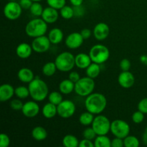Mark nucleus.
Instances as JSON below:
<instances>
[{
	"label": "nucleus",
	"mask_w": 147,
	"mask_h": 147,
	"mask_svg": "<svg viewBox=\"0 0 147 147\" xmlns=\"http://www.w3.org/2000/svg\"><path fill=\"white\" fill-rule=\"evenodd\" d=\"M107 99L100 93H93L86 97L85 107L86 111L94 115L100 114L106 109Z\"/></svg>",
	"instance_id": "nucleus-1"
},
{
	"label": "nucleus",
	"mask_w": 147,
	"mask_h": 147,
	"mask_svg": "<svg viewBox=\"0 0 147 147\" xmlns=\"http://www.w3.org/2000/svg\"><path fill=\"white\" fill-rule=\"evenodd\" d=\"M30 97L37 102L43 101L49 95L47 83L39 78H35L28 85Z\"/></svg>",
	"instance_id": "nucleus-2"
},
{
	"label": "nucleus",
	"mask_w": 147,
	"mask_h": 147,
	"mask_svg": "<svg viewBox=\"0 0 147 147\" xmlns=\"http://www.w3.org/2000/svg\"><path fill=\"white\" fill-rule=\"evenodd\" d=\"M47 31V23L42 18H34L30 20L25 26V33L30 37H40L45 34Z\"/></svg>",
	"instance_id": "nucleus-3"
},
{
	"label": "nucleus",
	"mask_w": 147,
	"mask_h": 147,
	"mask_svg": "<svg viewBox=\"0 0 147 147\" xmlns=\"http://www.w3.org/2000/svg\"><path fill=\"white\" fill-rule=\"evenodd\" d=\"M75 57L70 52H63L59 54L55 60L57 68L59 71L70 72L76 65Z\"/></svg>",
	"instance_id": "nucleus-4"
},
{
	"label": "nucleus",
	"mask_w": 147,
	"mask_h": 147,
	"mask_svg": "<svg viewBox=\"0 0 147 147\" xmlns=\"http://www.w3.org/2000/svg\"><path fill=\"white\" fill-rule=\"evenodd\" d=\"M95 86L94 79L88 76L80 78V80L75 83V92L81 97H87L93 93Z\"/></svg>",
	"instance_id": "nucleus-5"
},
{
	"label": "nucleus",
	"mask_w": 147,
	"mask_h": 147,
	"mask_svg": "<svg viewBox=\"0 0 147 147\" xmlns=\"http://www.w3.org/2000/svg\"><path fill=\"white\" fill-rule=\"evenodd\" d=\"M89 55L93 63L103 64L106 63L110 57V51L106 46L103 45H95L90 48Z\"/></svg>",
	"instance_id": "nucleus-6"
},
{
	"label": "nucleus",
	"mask_w": 147,
	"mask_h": 147,
	"mask_svg": "<svg viewBox=\"0 0 147 147\" xmlns=\"http://www.w3.org/2000/svg\"><path fill=\"white\" fill-rule=\"evenodd\" d=\"M111 122L106 116L98 114L94 118L92 128L94 129L97 135H107L111 131Z\"/></svg>",
	"instance_id": "nucleus-7"
},
{
	"label": "nucleus",
	"mask_w": 147,
	"mask_h": 147,
	"mask_svg": "<svg viewBox=\"0 0 147 147\" xmlns=\"http://www.w3.org/2000/svg\"><path fill=\"white\" fill-rule=\"evenodd\" d=\"M131 128L129 123L123 120L116 119L111 124V132L115 137L124 139L129 136Z\"/></svg>",
	"instance_id": "nucleus-8"
},
{
	"label": "nucleus",
	"mask_w": 147,
	"mask_h": 147,
	"mask_svg": "<svg viewBox=\"0 0 147 147\" xmlns=\"http://www.w3.org/2000/svg\"><path fill=\"white\" fill-rule=\"evenodd\" d=\"M22 9L20 3L16 1H9L4 7V15L9 20H16L21 16Z\"/></svg>",
	"instance_id": "nucleus-9"
},
{
	"label": "nucleus",
	"mask_w": 147,
	"mask_h": 147,
	"mask_svg": "<svg viewBox=\"0 0 147 147\" xmlns=\"http://www.w3.org/2000/svg\"><path fill=\"white\" fill-rule=\"evenodd\" d=\"M76 104L70 100H63L57 106V114L63 119H69L76 113Z\"/></svg>",
	"instance_id": "nucleus-10"
},
{
	"label": "nucleus",
	"mask_w": 147,
	"mask_h": 147,
	"mask_svg": "<svg viewBox=\"0 0 147 147\" xmlns=\"http://www.w3.org/2000/svg\"><path fill=\"white\" fill-rule=\"evenodd\" d=\"M31 45L33 51H34L35 53H44L48 51L50 45H51V42H50L48 37L42 35L34 38V40L32 42Z\"/></svg>",
	"instance_id": "nucleus-11"
},
{
	"label": "nucleus",
	"mask_w": 147,
	"mask_h": 147,
	"mask_svg": "<svg viewBox=\"0 0 147 147\" xmlns=\"http://www.w3.org/2000/svg\"><path fill=\"white\" fill-rule=\"evenodd\" d=\"M84 40L80 32H76L70 33L67 36L65 40V44L67 48L74 50V49L79 48L83 45Z\"/></svg>",
	"instance_id": "nucleus-12"
},
{
	"label": "nucleus",
	"mask_w": 147,
	"mask_h": 147,
	"mask_svg": "<svg viewBox=\"0 0 147 147\" xmlns=\"http://www.w3.org/2000/svg\"><path fill=\"white\" fill-rule=\"evenodd\" d=\"M40 106L35 100H30L24 103L22 113L24 116L27 118H34L37 116L40 113Z\"/></svg>",
	"instance_id": "nucleus-13"
},
{
	"label": "nucleus",
	"mask_w": 147,
	"mask_h": 147,
	"mask_svg": "<svg viewBox=\"0 0 147 147\" xmlns=\"http://www.w3.org/2000/svg\"><path fill=\"white\" fill-rule=\"evenodd\" d=\"M93 33L96 40L98 41H103L109 37L110 34V28H109V26L106 23H98L94 27Z\"/></svg>",
	"instance_id": "nucleus-14"
},
{
	"label": "nucleus",
	"mask_w": 147,
	"mask_h": 147,
	"mask_svg": "<svg viewBox=\"0 0 147 147\" xmlns=\"http://www.w3.org/2000/svg\"><path fill=\"white\" fill-rule=\"evenodd\" d=\"M118 83L123 88H130L135 83L134 76L130 71H122L118 77Z\"/></svg>",
	"instance_id": "nucleus-15"
},
{
	"label": "nucleus",
	"mask_w": 147,
	"mask_h": 147,
	"mask_svg": "<svg viewBox=\"0 0 147 147\" xmlns=\"http://www.w3.org/2000/svg\"><path fill=\"white\" fill-rule=\"evenodd\" d=\"M59 16L60 14L57 9L48 6L47 7L44 8L41 17L47 24H53L57 21Z\"/></svg>",
	"instance_id": "nucleus-16"
},
{
	"label": "nucleus",
	"mask_w": 147,
	"mask_h": 147,
	"mask_svg": "<svg viewBox=\"0 0 147 147\" xmlns=\"http://www.w3.org/2000/svg\"><path fill=\"white\" fill-rule=\"evenodd\" d=\"M15 88L9 83L2 84L0 86V100L1 102H6L9 100L15 95Z\"/></svg>",
	"instance_id": "nucleus-17"
},
{
	"label": "nucleus",
	"mask_w": 147,
	"mask_h": 147,
	"mask_svg": "<svg viewBox=\"0 0 147 147\" xmlns=\"http://www.w3.org/2000/svg\"><path fill=\"white\" fill-rule=\"evenodd\" d=\"M76 66L79 69H86L93 62L89 54L81 53L76 55L75 57Z\"/></svg>",
	"instance_id": "nucleus-18"
},
{
	"label": "nucleus",
	"mask_w": 147,
	"mask_h": 147,
	"mask_svg": "<svg viewBox=\"0 0 147 147\" xmlns=\"http://www.w3.org/2000/svg\"><path fill=\"white\" fill-rule=\"evenodd\" d=\"M32 51V45L27 42L20 43L16 48V54L21 59H27L30 57Z\"/></svg>",
	"instance_id": "nucleus-19"
},
{
	"label": "nucleus",
	"mask_w": 147,
	"mask_h": 147,
	"mask_svg": "<svg viewBox=\"0 0 147 147\" xmlns=\"http://www.w3.org/2000/svg\"><path fill=\"white\" fill-rule=\"evenodd\" d=\"M17 77L20 81L24 83H30L35 78L32 70L28 67H22L20 69L17 73Z\"/></svg>",
	"instance_id": "nucleus-20"
},
{
	"label": "nucleus",
	"mask_w": 147,
	"mask_h": 147,
	"mask_svg": "<svg viewBox=\"0 0 147 147\" xmlns=\"http://www.w3.org/2000/svg\"><path fill=\"white\" fill-rule=\"evenodd\" d=\"M48 38L51 44L57 45L61 42L64 37V34L60 28H53L49 32Z\"/></svg>",
	"instance_id": "nucleus-21"
},
{
	"label": "nucleus",
	"mask_w": 147,
	"mask_h": 147,
	"mask_svg": "<svg viewBox=\"0 0 147 147\" xmlns=\"http://www.w3.org/2000/svg\"><path fill=\"white\" fill-rule=\"evenodd\" d=\"M42 113L46 119H52L57 114V106L49 102L44 105V106L42 107Z\"/></svg>",
	"instance_id": "nucleus-22"
},
{
	"label": "nucleus",
	"mask_w": 147,
	"mask_h": 147,
	"mask_svg": "<svg viewBox=\"0 0 147 147\" xmlns=\"http://www.w3.org/2000/svg\"><path fill=\"white\" fill-rule=\"evenodd\" d=\"M59 90L64 95L70 94L75 90V83L69 78L62 80L59 84Z\"/></svg>",
	"instance_id": "nucleus-23"
},
{
	"label": "nucleus",
	"mask_w": 147,
	"mask_h": 147,
	"mask_svg": "<svg viewBox=\"0 0 147 147\" xmlns=\"http://www.w3.org/2000/svg\"><path fill=\"white\" fill-rule=\"evenodd\" d=\"M32 136L36 141H43L47 137V131L42 126H36L32 131Z\"/></svg>",
	"instance_id": "nucleus-24"
},
{
	"label": "nucleus",
	"mask_w": 147,
	"mask_h": 147,
	"mask_svg": "<svg viewBox=\"0 0 147 147\" xmlns=\"http://www.w3.org/2000/svg\"><path fill=\"white\" fill-rule=\"evenodd\" d=\"M100 70H101V68H100V64H98V63H92L86 69V73L88 77L95 79L100 75Z\"/></svg>",
	"instance_id": "nucleus-25"
},
{
	"label": "nucleus",
	"mask_w": 147,
	"mask_h": 147,
	"mask_svg": "<svg viewBox=\"0 0 147 147\" xmlns=\"http://www.w3.org/2000/svg\"><path fill=\"white\" fill-rule=\"evenodd\" d=\"M93 142L95 147H111V140L106 135H98Z\"/></svg>",
	"instance_id": "nucleus-26"
},
{
	"label": "nucleus",
	"mask_w": 147,
	"mask_h": 147,
	"mask_svg": "<svg viewBox=\"0 0 147 147\" xmlns=\"http://www.w3.org/2000/svg\"><path fill=\"white\" fill-rule=\"evenodd\" d=\"M80 142L78 138L73 134H67L63 137V144L65 147H78Z\"/></svg>",
	"instance_id": "nucleus-27"
},
{
	"label": "nucleus",
	"mask_w": 147,
	"mask_h": 147,
	"mask_svg": "<svg viewBox=\"0 0 147 147\" xmlns=\"http://www.w3.org/2000/svg\"><path fill=\"white\" fill-rule=\"evenodd\" d=\"M94 118V114L87 111L80 114V117H79V121H80V124H82L83 126H88L90 125H92Z\"/></svg>",
	"instance_id": "nucleus-28"
},
{
	"label": "nucleus",
	"mask_w": 147,
	"mask_h": 147,
	"mask_svg": "<svg viewBox=\"0 0 147 147\" xmlns=\"http://www.w3.org/2000/svg\"><path fill=\"white\" fill-rule=\"evenodd\" d=\"M57 70V66H56L55 62L54 63H53V62H49V63H45L43 65L42 71V73L44 76H47V77H50V76H53L56 73Z\"/></svg>",
	"instance_id": "nucleus-29"
},
{
	"label": "nucleus",
	"mask_w": 147,
	"mask_h": 147,
	"mask_svg": "<svg viewBox=\"0 0 147 147\" xmlns=\"http://www.w3.org/2000/svg\"><path fill=\"white\" fill-rule=\"evenodd\" d=\"M60 15L65 20H70L75 17L74 8L70 6L65 5L61 9H60Z\"/></svg>",
	"instance_id": "nucleus-30"
},
{
	"label": "nucleus",
	"mask_w": 147,
	"mask_h": 147,
	"mask_svg": "<svg viewBox=\"0 0 147 147\" xmlns=\"http://www.w3.org/2000/svg\"><path fill=\"white\" fill-rule=\"evenodd\" d=\"M49 102L53 103V104L58 106L60 103L63 100V93L61 92L53 91L48 95Z\"/></svg>",
	"instance_id": "nucleus-31"
},
{
	"label": "nucleus",
	"mask_w": 147,
	"mask_h": 147,
	"mask_svg": "<svg viewBox=\"0 0 147 147\" xmlns=\"http://www.w3.org/2000/svg\"><path fill=\"white\" fill-rule=\"evenodd\" d=\"M14 93H15V96L20 99H25L28 98L29 96H30L28 87H25L23 86H18L17 88H16Z\"/></svg>",
	"instance_id": "nucleus-32"
},
{
	"label": "nucleus",
	"mask_w": 147,
	"mask_h": 147,
	"mask_svg": "<svg viewBox=\"0 0 147 147\" xmlns=\"http://www.w3.org/2000/svg\"><path fill=\"white\" fill-rule=\"evenodd\" d=\"M125 147H138L140 145V142L135 136L129 135L123 139Z\"/></svg>",
	"instance_id": "nucleus-33"
},
{
	"label": "nucleus",
	"mask_w": 147,
	"mask_h": 147,
	"mask_svg": "<svg viewBox=\"0 0 147 147\" xmlns=\"http://www.w3.org/2000/svg\"><path fill=\"white\" fill-rule=\"evenodd\" d=\"M44 8L40 2H33L30 9V13L36 17H41Z\"/></svg>",
	"instance_id": "nucleus-34"
},
{
	"label": "nucleus",
	"mask_w": 147,
	"mask_h": 147,
	"mask_svg": "<svg viewBox=\"0 0 147 147\" xmlns=\"http://www.w3.org/2000/svg\"><path fill=\"white\" fill-rule=\"evenodd\" d=\"M47 4L56 9H61L66 5V0H47Z\"/></svg>",
	"instance_id": "nucleus-35"
},
{
	"label": "nucleus",
	"mask_w": 147,
	"mask_h": 147,
	"mask_svg": "<svg viewBox=\"0 0 147 147\" xmlns=\"http://www.w3.org/2000/svg\"><path fill=\"white\" fill-rule=\"evenodd\" d=\"M83 138H85V139H90V140H93V139H96V137L98 136V135L93 128L88 127L83 131Z\"/></svg>",
	"instance_id": "nucleus-36"
},
{
	"label": "nucleus",
	"mask_w": 147,
	"mask_h": 147,
	"mask_svg": "<svg viewBox=\"0 0 147 147\" xmlns=\"http://www.w3.org/2000/svg\"><path fill=\"white\" fill-rule=\"evenodd\" d=\"M144 113L138 110L132 114L131 119L134 123L139 124V123H142L144 121Z\"/></svg>",
	"instance_id": "nucleus-37"
},
{
	"label": "nucleus",
	"mask_w": 147,
	"mask_h": 147,
	"mask_svg": "<svg viewBox=\"0 0 147 147\" xmlns=\"http://www.w3.org/2000/svg\"><path fill=\"white\" fill-rule=\"evenodd\" d=\"M23 106L24 103L20 98L14 99L10 102V107L14 111H22Z\"/></svg>",
	"instance_id": "nucleus-38"
},
{
	"label": "nucleus",
	"mask_w": 147,
	"mask_h": 147,
	"mask_svg": "<svg viewBox=\"0 0 147 147\" xmlns=\"http://www.w3.org/2000/svg\"><path fill=\"white\" fill-rule=\"evenodd\" d=\"M10 144V139L6 134L2 133L0 134V146L8 147Z\"/></svg>",
	"instance_id": "nucleus-39"
},
{
	"label": "nucleus",
	"mask_w": 147,
	"mask_h": 147,
	"mask_svg": "<svg viewBox=\"0 0 147 147\" xmlns=\"http://www.w3.org/2000/svg\"><path fill=\"white\" fill-rule=\"evenodd\" d=\"M119 66H120V68L122 71H129L131 68V63L129 59L124 58L120 62Z\"/></svg>",
	"instance_id": "nucleus-40"
},
{
	"label": "nucleus",
	"mask_w": 147,
	"mask_h": 147,
	"mask_svg": "<svg viewBox=\"0 0 147 147\" xmlns=\"http://www.w3.org/2000/svg\"><path fill=\"white\" fill-rule=\"evenodd\" d=\"M138 110L144 114H147V98L142 99L138 103Z\"/></svg>",
	"instance_id": "nucleus-41"
},
{
	"label": "nucleus",
	"mask_w": 147,
	"mask_h": 147,
	"mask_svg": "<svg viewBox=\"0 0 147 147\" xmlns=\"http://www.w3.org/2000/svg\"><path fill=\"white\" fill-rule=\"evenodd\" d=\"M74 8L75 17H81L85 14V8L83 5L78 6V7H73Z\"/></svg>",
	"instance_id": "nucleus-42"
},
{
	"label": "nucleus",
	"mask_w": 147,
	"mask_h": 147,
	"mask_svg": "<svg viewBox=\"0 0 147 147\" xmlns=\"http://www.w3.org/2000/svg\"><path fill=\"white\" fill-rule=\"evenodd\" d=\"M124 142L123 139L119 137H115L113 140H111V147H123Z\"/></svg>",
	"instance_id": "nucleus-43"
},
{
	"label": "nucleus",
	"mask_w": 147,
	"mask_h": 147,
	"mask_svg": "<svg viewBox=\"0 0 147 147\" xmlns=\"http://www.w3.org/2000/svg\"><path fill=\"white\" fill-rule=\"evenodd\" d=\"M79 146L80 147H95L94 142H92V140L87 139H82L79 144Z\"/></svg>",
	"instance_id": "nucleus-44"
},
{
	"label": "nucleus",
	"mask_w": 147,
	"mask_h": 147,
	"mask_svg": "<svg viewBox=\"0 0 147 147\" xmlns=\"http://www.w3.org/2000/svg\"><path fill=\"white\" fill-rule=\"evenodd\" d=\"M68 78L70 79L71 81H73V83H77L79 80L80 79V76L79 75V73L76 71H72L69 73Z\"/></svg>",
	"instance_id": "nucleus-45"
},
{
	"label": "nucleus",
	"mask_w": 147,
	"mask_h": 147,
	"mask_svg": "<svg viewBox=\"0 0 147 147\" xmlns=\"http://www.w3.org/2000/svg\"><path fill=\"white\" fill-rule=\"evenodd\" d=\"M19 3L23 9H30L33 1L32 0H20Z\"/></svg>",
	"instance_id": "nucleus-46"
},
{
	"label": "nucleus",
	"mask_w": 147,
	"mask_h": 147,
	"mask_svg": "<svg viewBox=\"0 0 147 147\" xmlns=\"http://www.w3.org/2000/svg\"><path fill=\"white\" fill-rule=\"evenodd\" d=\"M80 34L81 35L83 36V39L84 40H88V39L90 38L92 35V31L90 30V29H88V28H85L83 29L80 32Z\"/></svg>",
	"instance_id": "nucleus-47"
},
{
	"label": "nucleus",
	"mask_w": 147,
	"mask_h": 147,
	"mask_svg": "<svg viewBox=\"0 0 147 147\" xmlns=\"http://www.w3.org/2000/svg\"><path fill=\"white\" fill-rule=\"evenodd\" d=\"M70 2L73 7H78L83 4V0H70Z\"/></svg>",
	"instance_id": "nucleus-48"
},
{
	"label": "nucleus",
	"mask_w": 147,
	"mask_h": 147,
	"mask_svg": "<svg viewBox=\"0 0 147 147\" xmlns=\"http://www.w3.org/2000/svg\"><path fill=\"white\" fill-rule=\"evenodd\" d=\"M142 142H143L144 144L147 146V127L145 129L144 131L142 134Z\"/></svg>",
	"instance_id": "nucleus-49"
},
{
	"label": "nucleus",
	"mask_w": 147,
	"mask_h": 147,
	"mask_svg": "<svg viewBox=\"0 0 147 147\" xmlns=\"http://www.w3.org/2000/svg\"><path fill=\"white\" fill-rule=\"evenodd\" d=\"M139 60H140V62L142 63V64L144 65H147V55H143L141 56L140 58H139Z\"/></svg>",
	"instance_id": "nucleus-50"
},
{
	"label": "nucleus",
	"mask_w": 147,
	"mask_h": 147,
	"mask_svg": "<svg viewBox=\"0 0 147 147\" xmlns=\"http://www.w3.org/2000/svg\"><path fill=\"white\" fill-rule=\"evenodd\" d=\"M33 2H40V1H42V0H32Z\"/></svg>",
	"instance_id": "nucleus-51"
}]
</instances>
